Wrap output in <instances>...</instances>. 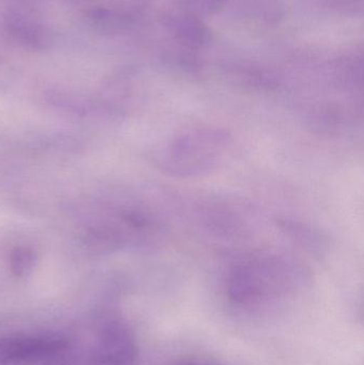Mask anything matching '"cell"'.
Instances as JSON below:
<instances>
[{
    "label": "cell",
    "mask_w": 364,
    "mask_h": 365,
    "mask_svg": "<svg viewBox=\"0 0 364 365\" xmlns=\"http://www.w3.org/2000/svg\"><path fill=\"white\" fill-rule=\"evenodd\" d=\"M136 354L134 339L123 326H111L103 334L100 357L104 361L113 365H125L135 359Z\"/></svg>",
    "instance_id": "obj_3"
},
{
    "label": "cell",
    "mask_w": 364,
    "mask_h": 365,
    "mask_svg": "<svg viewBox=\"0 0 364 365\" xmlns=\"http://www.w3.org/2000/svg\"><path fill=\"white\" fill-rule=\"evenodd\" d=\"M177 365H212L211 364H207V362H201V361H186L182 362V364H179Z\"/></svg>",
    "instance_id": "obj_4"
},
{
    "label": "cell",
    "mask_w": 364,
    "mask_h": 365,
    "mask_svg": "<svg viewBox=\"0 0 364 365\" xmlns=\"http://www.w3.org/2000/svg\"><path fill=\"white\" fill-rule=\"evenodd\" d=\"M227 135L218 130H194L180 137L164 154V167L175 175H196L207 173L222 156Z\"/></svg>",
    "instance_id": "obj_1"
},
{
    "label": "cell",
    "mask_w": 364,
    "mask_h": 365,
    "mask_svg": "<svg viewBox=\"0 0 364 365\" xmlns=\"http://www.w3.org/2000/svg\"><path fill=\"white\" fill-rule=\"evenodd\" d=\"M66 346L61 339L53 336L15 338L0 343V354L6 360H27L53 355Z\"/></svg>",
    "instance_id": "obj_2"
}]
</instances>
